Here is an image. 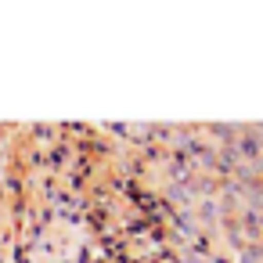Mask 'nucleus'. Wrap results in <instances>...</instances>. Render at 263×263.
<instances>
[{
    "instance_id": "f257e3e1",
    "label": "nucleus",
    "mask_w": 263,
    "mask_h": 263,
    "mask_svg": "<svg viewBox=\"0 0 263 263\" xmlns=\"http://www.w3.org/2000/svg\"><path fill=\"white\" fill-rule=\"evenodd\" d=\"M0 263H245L227 130L0 123Z\"/></svg>"
}]
</instances>
